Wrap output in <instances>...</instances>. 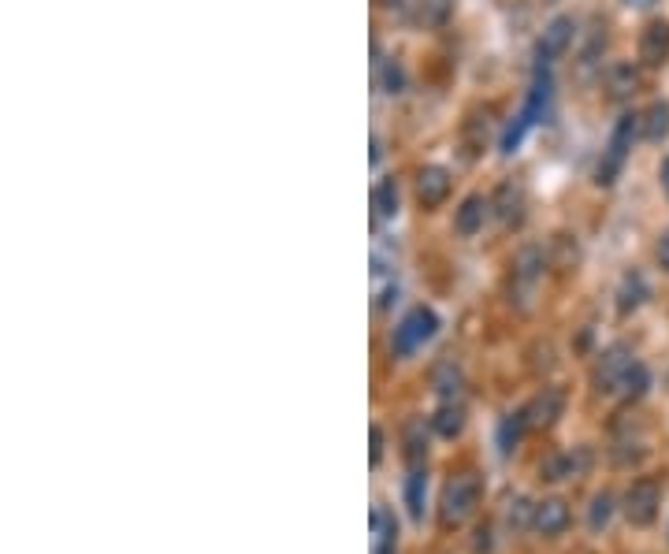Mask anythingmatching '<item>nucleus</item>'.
Returning a JSON list of instances; mask_svg holds the SVG:
<instances>
[{
	"instance_id": "11",
	"label": "nucleus",
	"mask_w": 669,
	"mask_h": 554,
	"mask_svg": "<svg viewBox=\"0 0 669 554\" xmlns=\"http://www.w3.org/2000/svg\"><path fill=\"white\" fill-rule=\"evenodd\" d=\"M532 528H536L539 536H562L565 528H569V506L562 499H543L532 506Z\"/></svg>"
},
{
	"instance_id": "12",
	"label": "nucleus",
	"mask_w": 669,
	"mask_h": 554,
	"mask_svg": "<svg viewBox=\"0 0 669 554\" xmlns=\"http://www.w3.org/2000/svg\"><path fill=\"white\" fill-rule=\"evenodd\" d=\"M640 86H643L640 67L629 64V60H621V64H614L606 71V97L610 101H632L640 93Z\"/></svg>"
},
{
	"instance_id": "22",
	"label": "nucleus",
	"mask_w": 669,
	"mask_h": 554,
	"mask_svg": "<svg viewBox=\"0 0 669 554\" xmlns=\"http://www.w3.org/2000/svg\"><path fill=\"white\" fill-rule=\"evenodd\" d=\"M643 119V142H662L669 134V101H651L640 112Z\"/></svg>"
},
{
	"instance_id": "39",
	"label": "nucleus",
	"mask_w": 669,
	"mask_h": 554,
	"mask_svg": "<svg viewBox=\"0 0 669 554\" xmlns=\"http://www.w3.org/2000/svg\"><path fill=\"white\" fill-rule=\"evenodd\" d=\"M621 4H625V8H636V12H643V8H651L655 0H621Z\"/></svg>"
},
{
	"instance_id": "38",
	"label": "nucleus",
	"mask_w": 669,
	"mask_h": 554,
	"mask_svg": "<svg viewBox=\"0 0 669 554\" xmlns=\"http://www.w3.org/2000/svg\"><path fill=\"white\" fill-rule=\"evenodd\" d=\"M658 183H662V190L669 194V157L662 160V168H658Z\"/></svg>"
},
{
	"instance_id": "5",
	"label": "nucleus",
	"mask_w": 669,
	"mask_h": 554,
	"mask_svg": "<svg viewBox=\"0 0 669 554\" xmlns=\"http://www.w3.org/2000/svg\"><path fill=\"white\" fill-rule=\"evenodd\" d=\"M632 365H636V354H632L625 343L606 346L603 354L595 357V369H591V383H595V391H599V395H617Z\"/></svg>"
},
{
	"instance_id": "27",
	"label": "nucleus",
	"mask_w": 669,
	"mask_h": 554,
	"mask_svg": "<svg viewBox=\"0 0 669 554\" xmlns=\"http://www.w3.org/2000/svg\"><path fill=\"white\" fill-rule=\"evenodd\" d=\"M614 510H617L614 495H610V491H599V495L591 499V506H588V528H591V532H603V528L614 521Z\"/></svg>"
},
{
	"instance_id": "14",
	"label": "nucleus",
	"mask_w": 669,
	"mask_h": 554,
	"mask_svg": "<svg viewBox=\"0 0 669 554\" xmlns=\"http://www.w3.org/2000/svg\"><path fill=\"white\" fill-rule=\"evenodd\" d=\"M372 554H394L398 551V521L387 506H372Z\"/></svg>"
},
{
	"instance_id": "28",
	"label": "nucleus",
	"mask_w": 669,
	"mask_h": 554,
	"mask_svg": "<svg viewBox=\"0 0 669 554\" xmlns=\"http://www.w3.org/2000/svg\"><path fill=\"white\" fill-rule=\"evenodd\" d=\"M435 391H439V398H443V402H458V395H461V372L454 369V365H439V369H435Z\"/></svg>"
},
{
	"instance_id": "2",
	"label": "nucleus",
	"mask_w": 669,
	"mask_h": 554,
	"mask_svg": "<svg viewBox=\"0 0 669 554\" xmlns=\"http://www.w3.org/2000/svg\"><path fill=\"white\" fill-rule=\"evenodd\" d=\"M643 138V119L640 112H625V116L617 119L614 134H610V146H606L603 160H599V168H595V183L599 186H610L617 179V172L625 168V160L632 153V142Z\"/></svg>"
},
{
	"instance_id": "32",
	"label": "nucleus",
	"mask_w": 669,
	"mask_h": 554,
	"mask_svg": "<svg viewBox=\"0 0 669 554\" xmlns=\"http://www.w3.org/2000/svg\"><path fill=\"white\" fill-rule=\"evenodd\" d=\"M610 454H614L617 465H632V462H640L643 454H647V447H643L640 439H617L614 447H610Z\"/></svg>"
},
{
	"instance_id": "6",
	"label": "nucleus",
	"mask_w": 669,
	"mask_h": 554,
	"mask_svg": "<svg viewBox=\"0 0 669 554\" xmlns=\"http://www.w3.org/2000/svg\"><path fill=\"white\" fill-rule=\"evenodd\" d=\"M577 41V23L569 19V15H558V19H551L547 23V30L539 34V45H536V56L539 64H554L558 56L569 53V45Z\"/></svg>"
},
{
	"instance_id": "36",
	"label": "nucleus",
	"mask_w": 669,
	"mask_h": 554,
	"mask_svg": "<svg viewBox=\"0 0 669 554\" xmlns=\"http://www.w3.org/2000/svg\"><path fill=\"white\" fill-rule=\"evenodd\" d=\"M655 257H658V264H662V268H666V272H669V227H666V231H662V238H658Z\"/></svg>"
},
{
	"instance_id": "34",
	"label": "nucleus",
	"mask_w": 669,
	"mask_h": 554,
	"mask_svg": "<svg viewBox=\"0 0 669 554\" xmlns=\"http://www.w3.org/2000/svg\"><path fill=\"white\" fill-rule=\"evenodd\" d=\"M506 517H510V525H517V528H532V506H528L525 499L510 502Z\"/></svg>"
},
{
	"instance_id": "10",
	"label": "nucleus",
	"mask_w": 669,
	"mask_h": 554,
	"mask_svg": "<svg viewBox=\"0 0 669 554\" xmlns=\"http://www.w3.org/2000/svg\"><path fill=\"white\" fill-rule=\"evenodd\" d=\"M669 60V19H651L640 34V64L662 67Z\"/></svg>"
},
{
	"instance_id": "4",
	"label": "nucleus",
	"mask_w": 669,
	"mask_h": 554,
	"mask_svg": "<svg viewBox=\"0 0 669 554\" xmlns=\"http://www.w3.org/2000/svg\"><path fill=\"white\" fill-rule=\"evenodd\" d=\"M621 514L625 521L636 528H651L662 514V484L651 480V476H643L636 480L629 491H625V499H621Z\"/></svg>"
},
{
	"instance_id": "33",
	"label": "nucleus",
	"mask_w": 669,
	"mask_h": 554,
	"mask_svg": "<svg viewBox=\"0 0 669 554\" xmlns=\"http://www.w3.org/2000/svg\"><path fill=\"white\" fill-rule=\"evenodd\" d=\"M484 146H487V119L480 123V116H473L465 123V149H469V157H476Z\"/></svg>"
},
{
	"instance_id": "7",
	"label": "nucleus",
	"mask_w": 669,
	"mask_h": 554,
	"mask_svg": "<svg viewBox=\"0 0 669 554\" xmlns=\"http://www.w3.org/2000/svg\"><path fill=\"white\" fill-rule=\"evenodd\" d=\"M591 462H595L591 447H573V450H565V454H554V458H547L539 473L547 476V480H577V476L588 473Z\"/></svg>"
},
{
	"instance_id": "26",
	"label": "nucleus",
	"mask_w": 669,
	"mask_h": 554,
	"mask_svg": "<svg viewBox=\"0 0 669 554\" xmlns=\"http://www.w3.org/2000/svg\"><path fill=\"white\" fill-rule=\"evenodd\" d=\"M647 387H651V372H647L643 361H636L629 369V376H625V383H621L617 398H621V402H640V398L647 395Z\"/></svg>"
},
{
	"instance_id": "17",
	"label": "nucleus",
	"mask_w": 669,
	"mask_h": 554,
	"mask_svg": "<svg viewBox=\"0 0 669 554\" xmlns=\"http://www.w3.org/2000/svg\"><path fill=\"white\" fill-rule=\"evenodd\" d=\"M551 93H554V82H551V75H547V67L539 64L536 82H532V90H528V101H525V116L532 119V123L547 116V108H551Z\"/></svg>"
},
{
	"instance_id": "1",
	"label": "nucleus",
	"mask_w": 669,
	"mask_h": 554,
	"mask_svg": "<svg viewBox=\"0 0 669 554\" xmlns=\"http://www.w3.org/2000/svg\"><path fill=\"white\" fill-rule=\"evenodd\" d=\"M484 495V484L476 473H458L446 480L443 495H439V525L443 528H461L469 517L476 514Z\"/></svg>"
},
{
	"instance_id": "35",
	"label": "nucleus",
	"mask_w": 669,
	"mask_h": 554,
	"mask_svg": "<svg viewBox=\"0 0 669 554\" xmlns=\"http://www.w3.org/2000/svg\"><path fill=\"white\" fill-rule=\"evenodd\" d=\"M368 462H372V469L383 462V428L380 424H372V450H368Z\"/></svg>"
},
{
	"instance_id": "13",
	"label": "nucleus",
	"mask_w": 669,
	"mask_h": 554,
	"mask_svg": "<svg viewBox=\"0 0 669 554\" xmlns=\"http://www.w3.org/2000/svg\"><path fill=\"white\" fill-rule=\"evenodd\" d=\"M491 209H495V216H499L506 227H517L525 220V190L517 183H502L499 190H495V198H491Z\"/></svg>"
},
{
	"instance_id": "18",
	"label": "nucleus",
	"mask_w": 669,
	"mask_h": 554,
	"mask_svg": "<svg viewBox=\"0 0 669 554\" xmlns=\"http://www.w3.org/2000/svg\"><path fill=\"white\" fill-rule=\"evenodd\" d=\"M543 268H547V253L539 250V246H525V250L513 257V279L525 283V287H532L543 276Z\"/></svg>"
},
{
	"instance_id": "23",
	"label": "nucleus",
	"mask_w": 669,
	"mask_h": 554,
	"mask_svg": "<svg viewBox=\"0 0 669 554\" xmlns=\"http://www.w3.org/2000/svg\"><path fill=\"white\" fill-rule=\"evenodd\" d=\"M406 462H409V469L428 465V432H424V421L406 424Z\"/></svg>"
},
{
	"instance_id": "19",
	"label": "nucleus",
	"mask_w": 669,
	"mask_h": 554,
	"mask_svg": "<svg viewBox=\"0 0 669 554\" xmlns=\"http://www.w3.org/2000/svg\"><path fill=\"white\" fill-rule=\"evenodd\" d=\"M432 432L443 439H458L465 432V406L461 402H443L432 417Z\"/></svg>"
},
{
	"instance_id": "37",
	"label": "nucleus",
	"mask_w": 669,
	"mask_h": 554,
	"mask_svg": "<svg viewBox=\"0 0 669 554\" xmlns=\"http://www.w3.org/2000/svg\"><path fill=\"white\" fill-rule=\"evenodd\" d=\"M383 8L391 15H406V0H383Z\"/></svg>"
},
{
	"instance_id": "24",
	"label": "nucleus",
	"mask_w": 669,
	"mask_h": 554,
	"mask_svg": "<svg viewBox=\"0 0 669 554\" xmlns=\"http://www.w3.org/2000/svg\"><path fill=\"white\" fill-rule=\"evenodd\" d=\"M424 491H428V469H409L406 476V506L413 521H424Z\"/></svg>"
},
{
	"instance_id": "3",
	"label": "nucleus",
	"mask_w": 669,
	"mask_h": 554,
	"mask_svg": "<svg viewBox=\"0 0 669 554\" xmlns=\"http://www.w3.org/2000/svg\"><path fill=\"white\" fill-rule=\"evenodd\" d=\"M435 331H439V317H435V309L417 305V309H409L406 317L398 320V328H394V335H391V350L398 357L417 354L420 346L428 343Z\"/></svg>"
},
{
	"instance_id": "21",
	"label": "nucleus",
	"mask_w": 669,
	"mask_h": 554,
	"mask_svg": "<svg viewBox=\"0 0 669 554\" xmlns=\"http://www.w3.org/2000/svg\"><path fill=\"white\" fill-rule=\"evenodd\" d=\"M528 432V417H525V409H513V413H506L499 421V432H495V439H499V450L502 454H513L517 450V443L525 439Z\"/></svg>"
},
{
	"instance_id": "30",
	"label": "nucleus",
	"mask_w": 669,
	"mask_h": 554,
	"mask_svg": "<svg viewBox=\"0 0 669 554\" xmlns=\"http://www.w3.org/2000/svg\"><path fill=\"white\" fill-rule=\"evenodd\" d=\"M528 127H532V119H528L525 112H521V116H517V119H513V123H510V127H506V134H502V153H506V157L521 149V142H525Z\"/></svg>"
},
{
	"instance_id": "8",
	"label": "nucleus",
	"mask_w": 669,
	"mask_h": 554,
	"mask_svg": "<svg viewBox=\"0 0 669 554\" xmlns=\"http://www.w3.org/2000/svg\"><path fill=\"white\" fill-rule=\"evenodd\" d=\"M562 413H565V391L562 387H543V391H539V395L525 406L528 428H551Z\"/></svg>"
},
{
	"instance_id": "9",
	"label": "nucleus",
	"mask_w": 669,
	"mask_h": 554,
	"mask_svg": "<svg viewBox=\"0 0 669 554\" xmlns=\"http://www.w3.org/2000/svg\"><path fill=\"white\" fill-rule=\"evenodd\" d=\"M450 198V172L439 164H424L417 172V201L424 209H439Z\"/></svg>"
},
{
	"instance_id": "15",
	"label": "nucleus",
	"mask_w": 669,
	"mask_h": 554,
	"mask_svg": "<svg viewBox=\"0 0 669 554\" xmlns=\"http://www.w3.org/2000/svg\"><path fill=\"white\" fill-rule=\"evenodd\" d=\"M651 298V287H647V279H643V272H625L621 276V287H617V313L621 317H629V313H636L643 302Z\"/></svg>"
},
{
	"instance_id": "16",
	"label": "nucleus",
	"mask_w": 669,
	"mask_h": 554,
	"mask_svg": "<svg viewBox=\"0 0 669 554\" xmlns=\"http://www.w3.org/2000/svg\"><path fill=\"white\" fill-rule=\"evenodd\" d=\"M487 209H491V201L480 198V194H469V198L461 201V209L454 212V231L465 238H473L487 220Z\"/></svg>"
},
{
	"instance_id": "29",
	"label": "nucleus",
	"mask_w": 669,
	"mask_h": 554,
	"mask_svg": "<svg viewBox=\"0 0 669 554\" xmlns=\"http://www.w3.org/2000/svg\"><path fill=\"white\" fill-rule=\"evenodd\" d=\"M580 261V250H577V242L569 235H558L554 238V246H551V264L558 268V272H569L573 264Z\"/></svg>"
},
{
	"instance_id": "25",
	"label": "nucleus",
	"mask_w": 669,
	"mask_h": 554,
	"mask_svg": "<svg viewBox=\"0 0 669 554\" xmlns=\"http://www.w3.org/2000/svg\"><path fill=\"white\" fill-rule=\"evenodd\" d=\"M450 15H454V0H417L420 27L439 30V27H446V23H450Z\"/></svg>"
},
{
	"instance_id": "31",
	"label": "nucleus",
	"mask_w": 669,
	"mask_h": 554,
	"mask_svg": "<svg viewBox=\"0 0 669 554\" xmlns=\"http://www.w3.org/2000/svg\"><path fill=\"white\" fill-rule=\"evenodd\" d=\"M380 90L383 93H402L406 90V71H402L398 60H387V64L380 67Z\"/></svg>"
},
{
	"instance_id": "20",
	"label": "nucleus",
	"mask_w": 669,
	"mask_h": 554,
	"mask_svg": "<svg viewBox=\"0 0 669 554\" xmlns=\"http://www.w3.org/2000/svg\"><path fill=\"white\" fill-rule=\"evenodd\" d=\"M398 216V183L394 179H380L372 186V220L383 224V220H394Z\"/></svg>"
}]
</instances>
